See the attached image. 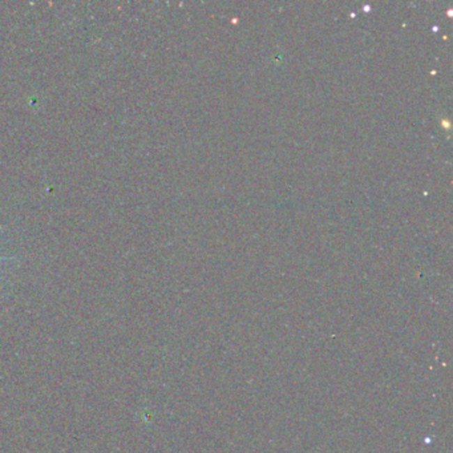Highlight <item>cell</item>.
I'll return each mask as SVG.
<instances>
[{
    "label": "cell",
    "mask_w": 453,
    "mask_h": 453,
    "mask_svg": "<svg viewBox=\"0 0 453 453\" xmlns=\"http://www.w3.org/2000/svg\"><path fill=\"white\" fill-rule=\"evenodd\" d=\"M11 259H14L13 256H3V255H0V262H3V261H11Z\"/></svg>",
    "instance_id": "6da1fadb"
}]
</instances>
